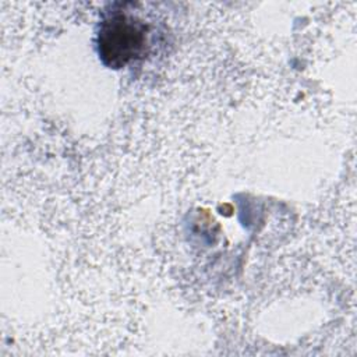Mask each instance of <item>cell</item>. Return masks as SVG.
Listing matches in <instances>:
<instances>
[{
  "label": "cell",
  "instance_id": "cell-1",
  "mask_svg": "<svg viewBox=\"0 0 357 357\" xmlns=\"http://www.w3.org/2000/svg\"><path fill=\"white\" fill-rule=\"evenodd\" d=\"M148 45V26L138 17L113 10L100 22L98 49L103 63L120 68L144 56Z\"/></svg>",
  "mask_w": 357,
  "mask_h": 357
}]
</instances>
